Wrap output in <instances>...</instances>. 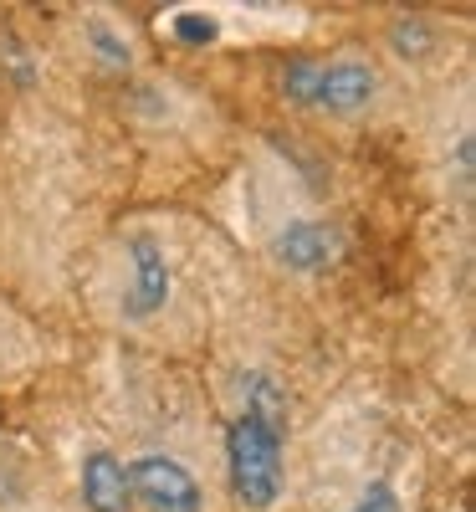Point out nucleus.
<instances>
[{
  "label": "nucleus",
  "instance_id": "f8f14e48",
  "mask_svg": "<svg viewBox=\"0 0 476 512\" xmlns=\"http://www.w3.org/2000/svg\"><path fill=\"white\" fill-rule=\"evenodd\" d=\"M456 180H461V190H471V134L456 139Z\"/></svg>",
  "mask_w": 476,
  "mask_h": 512
},
{
  "label": "nucleus",
  "instance_id": "6e6552de",
  "mask_svg": "<svg viewBox=\"0 0 476 512\" xmlns=\"http://www.w3.org/2000/svg\"><path fill=\"white\" fill-rule=\"evenodd\" d=\"M88 41H93V47H98V57H103V67H128V62H134V52H128V41L108 26V21H88Z\"/></svg>",
  "mask_w": 476,
  "mask_h": 512
},
{
  "label": "nucleus",
  "instance_id": "9b49d317",
  "mask_svg": "<svg viewBox=\"0 0 476 512\" xmlns=\"http://www.w3.org/2000/svg\"><path fill=\"white\" fill-rule=\"evenodd\" d=\"M389 41H395V57H405L410 62V47H425V41H430V26L425 21H395V31H389Z\"/></svg>",
  "mask_w": 476,
  "mask_h": 512
},
{
  "label": "nucleus",
  "instance_id": "f03ea898",
  "mask_svg": "<svg viewBox=\"0 0 476 512\" xmlns=\"http://www.w3.org/2000/svg\"><path fill=\"white\" fill-rule=\"evenodd\" d=\"M282 93L297 108H318V113H333V118H354V113H364L374 103L379 72L364 57H333V62L292 57L287 72H282Z\"/></svg>",
  "mask_w": 476,
  "mask_h": 512
},
{
  "label": "nucleus",
  "instance_id": "20e7f679",
  "mask_svg": "<svg viewBox=\"0 0 476 512\" xmlns=\"http://www.w3.org/2000/svg\"><path fill=\"white\" fill-rule=\"evenodd\" d=\"M128 487H134V502H144L149 512H205L195 472L169 451H144L128 461Z\"/></svg>",
  "mask_w": 476,
  "mask_h": 512
},
{
  "label": "nucleus",
  "instance_id": "7ed1b4c3",
  "mask_svg": "<svg viewBox=\"0 0 476 512\" xmlns=\"http://www.w3.org/2000/svg\"><path fill=\"white\" fill-rule=\"evenodd\" d=\"M128 256V292H123V323H149L169 308V292H175V272H169L164 241L154 231H134L123 241Z\"/></svg>",
  "mask_w": 476,
  "mask_h": 512
},
{
  "label": "nucleus",
  "instance_id": "1a4fd4ad",
  "mask_svg": "<svg viewBox=\"0 0 476 512\" xmlns=\"http://www.w3.org/2000/svg\"><path fill=\"white\" fill-rule=\"evenodd\" d=\"M169 31H175L185 47H210L215 36H221V26H215V16H200V11H180L175 21H169Z\"/></svg>",
  "mask_w": 476,
  "mask_h": 512
},
{
  "label": "nucleus",
  "instance_id": "0eeeda50",
  "mask_svg": "<svg viewBox=\"0 0 476 512\" xmlns=\"http://www.w3.org/2000/svg\"><path fill=\"white\" fill-rule=\"evenodd\" d=\"M241 410L256 415V420H267V425H277V431H287V395H282V384L267 369L241 374Z\"/></svg>",
  "mask_w": 476,
  "mask_h": 512
},
{
  "label": "nucleus",
  "instance_id": "423d86ee",
  "mask_svg": "<svg viewBox=\"0 0 476 512\" xmlns=\"http://www.w3.org/2000/svg\"><path fill=\"white\" fill-rule=\"evenodd\" d=\"M77 482L88 512H134V487H128V461L113 446H88L77 461Z\"/></svg>",
  "mask_w": 476,
  "mask_h": 512
},
{
  "label": "nucleus",
  "instance_id": "9d476101",
  "mask_svg": "<svg viewBox=\"0 0 476 512\" xmlns=\"http://www.w3.org/2000/svg\"><path fill=\"white\" fill-rule=\"evenodd\" d=\"M349 512H400V492H395V482H369Z\"/></svg>",
  "mask_w": 476,
  "mask_h": 512
},
{
  "label": "nucleus",
  "instance_id": "f257e3e1",
  "mask_svg": "<svg viewBox=\"0 0 476 512\" xmlns=\"http://www.w3.org/2000/svg\"><path fill=\"white\" fill-rule=\"evenodd\" d=\"M282 441L287 431L256 420V415H236L226 425V477H231V497L251 512H267L282 497L287 466H282Z\"/></svg>",
  "mask_w": 476,
  "mask_h": 512
},
{
  "label": "nucleus",
  "instance_id": "39448f33",
  "mask_svg": "<svg viewBox=\"0 0 476 512\" xmlns=\"http://www.w3.org/2000/svg\"><path fill=\"white\" fill-rule=\"evenodd\" d=\"M338 256H343V231L323 216H297V221L277 226V236H272V262L297 277L328 272Z\"/></svg>",
  "mask_w": 476,
  "mask_h": 512
}]
</instances>
